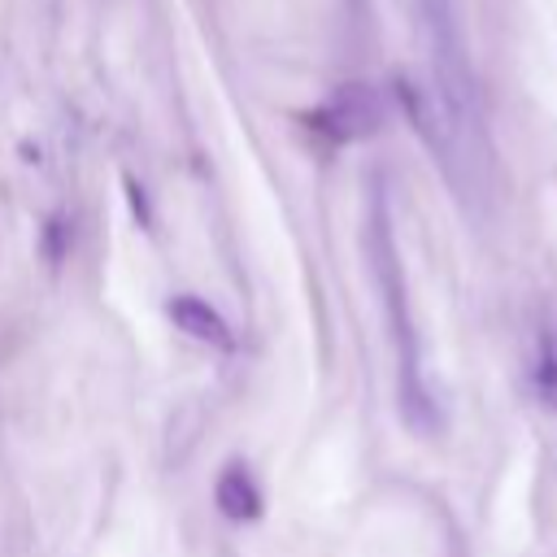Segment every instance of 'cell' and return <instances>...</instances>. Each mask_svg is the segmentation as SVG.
<instances>
[{
    "label": "cell",
    "instance_id": "cell-1",
    "mask_svg": "<svg viewBox=\"0 0 557 557\" xmlns=\"http://www.w3.org/2000/svg\"><path fill=\"white\" fill-rule=\"evenodd\" d=\"M370 257H374V278H379V292H383V305H387V322H392V339H396V357H400V405H405V418H409V426L431 431L435 426V409H431V396H426L422 374H418V339H413L409 300H405V274H400V261H396V244H392V231H387L383 200H374V213H370Z\"/></svg>",
    "mask_w": 557,
    "mask_h": 557
},
{
    "label": "cell",
    "instance_id": "cell-2",
    "mask_svg": "<svg viewBox=\"0 0 557 557\" xmlns=\"http://www.w3.org/2000/svg\"><path fill=\"white\" fill-rule=\"evenodd\" d=\"M422 13H426L431 65H435L444 113L466 122V117H474V74H470V57H466V44H461L457 9H453V0H422Z\"/></svg>",
    "mask_w": 557,
    "mask_h": 557
},
{
    "label": "cell",
    "instance_id": "cell-3",
    "mask_svg": "<svg viewBox=\"0 0 557 557\" xmlns=\"http://www.w3.org/2000/svg\"><path fill=\"white\" fill-rule=\"evenodd\" d=\"M383 122V109L374 100V91L366 83H344L322 109L305 113V126L326 135L331 144H348V139H361V135H374Z\"/></svg>",
    "mask_w": 557,
    "mask_h": 557
},
{
    "label": "cell",
    "instance_id": "cell-4",
    "mask_svg": "<svg viewBox=\"0 0 557 557\" xmlns=\"http://www.w3.org/2000/svg\"><path fill=\"white\" fill-rule=\"evenodd\" d=\"M165 313H170V322H174L183 335H191V339H200V344H213V348H231V344H235L226 318H222L209 300H200V296H187V292H183V296H170Z\"/></svg>",
    "mask_w": 557,
    "mask_h": 557
},
{
    "label": "cell",
    "instance_id": "cell-5",
    "mask_svg": "<svg viewBox=\"0 0 557 557\" xmlns=\"http://www.w3.org/2000/svg\"><path fill=\"white\" fill-rule=\"evenodd\" d=\"M392 87H396V100H400V109H405L409 126L426 139V148H431V152H440V161H448V126L440 122V113H435L431 96H426L422 87H413L409 78H396Z\"/></svg>",
    "mask_w": 557,
    "mask_h": 557
},
{
    "label": "cell",
    "instance_id": "cell-6",
    "mask_svg": "<svg viewBox=\"0 0 557 557\" xmlns=\"http://www.w3.org/2000/svg\"><path fill=\"white\" fill-rule=\"evenodd\" d=\"M213 500H218V509H222L226 518H235V522L261 518V492H257V483L248 479V470H244L239 461H231V466L218 474Z\"/></svg>",
    "mask_w": 557,
    "mask_h": 557
},
{
    "label": "cell",
    "instance_id": "cell-7",
    "mask_svg": "<svg viewBox=\"0 0 557 557\" xmlns=\"http://www.w3.org/2000/svg\"><path fill=\"white\" fill-rule=\"evenodd\" d=\"M535 379H540V392L557 405V331H544V339H540V370H535Z\"/></svg>",
    "mask_w": 557,
    "mask_h": 557
},
{
    "label": "cell",
    "instance_id": "cell-8",
    "mask_svg": "<svg viewBox=\"0 0 557 557\" xmlns=\"http://www.w3.org/2000/svg\"><path fill=\"white\" fill-rule=\"evenodd\" d=\"M65 252H70V222L65 218H48V226H44V257L61 261Z\"/></svg>",
    "mask_w": 557,
    "mask_h": 557
},
{
    "label": "cell",
    "instance_id": "cell-9",
    "mask_svg": "<svg viewBox=\"0 0 557 557\" xmlns=\"http://www.w3.org/2000/svg\"><path fill=\"white\" fill-rule=\"evenodd\" d=\"M122 187H126V200H131V213L139 218V226H144V231H152V205H148L144 183H139L135 174H122Z\"/></svg>",
    "mask_w": 557,
    "mask_h": 557
}]
</instances>
